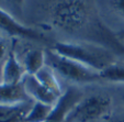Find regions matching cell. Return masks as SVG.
I'll return each mask as SVG.
<instances>
[{
  "label": "cell",
  "instance_id": "1",
  "mask_svg": "<svg viewBox=\"0 0 124 122\" xmlns=\"http://www.w3.org/2000/svg\"><path fill=\"white\" fill-rule=\"evenodd\" d=\"M58 54L71 58L80 64L101 73L116 63L114 52L105 45L88 41L57 42L53 49Z\"/></svg>",
  "mask_w": 124,
  "mask_h": 122
},
{
  "label": "cell",
  "instance_id": "2",
  "mask_svg": "<svg viewBox=\"0 0 124 122\" xmlns=\"http://www.w3.org/2000/svg\"><path fill=\"white\" fill-rule=\"evenodd\" d=\"M52 25L66 33L82 31L90 21V9L85 0H56L48 9Z\"/></svg>",
  "mask_w": 124,
  "mask_h": 122
},
{
  "label": "cell",
  "instance_id": "3",
  "mask_svg": "<svg viewBox=\"0 0 124 122\" xmlns=\"http://www.w3.org/2000/svg\"><path fill=\"white\" fill-rule=\"evenodd\" d=\"M46 65L62 78L74 84H92L101 80L100 73L71 58L58 54L54 49L45 51Z\"/></svg>",
  "mask_w": 124,
  "mask_h": 122
},
{
  "label": "cell",
  "instance_id": "4",
  "mask_svg": "<svg viewBox=\"0 0 124 122\" xmlns=\"http://www.w3.org/2000/svg\"><path fill=\"white\" fill-rule=\"evenodd\" d=\"M112 107L113 100L107 94H92L82 97L71 109L66 122H96L109 119Z\"/></svg>",
  "mask_w": 124,
  "mask_h": 122
},
{
  "label": "cell",
  "instance_id": "5",
  "mask_svg": "<svg viewBox=\"0 0 124 122\" xmlns=\"http://www.w3.org/2000/svg\"><path fill=\"white\" fill-rule=\"evenodd\" d=\"M0 30L10 36L28 39V40H42L43 34L38 30L26 26L19 22L9 12L0 8Z\"/></svg>",
  "mask_w": 124,
  "mask_h": 122
},
{
  "label": "cell",
  "instance_id": "6",
  "mask_svg": "<svg viewBox=\"0 0 124 122\" xmlns=\"http://www.w3.org/2000/svg\"><path fill=\"white\" fill-rule=\"evenodd\" d=\"M84 97L79 89L71 87L64 91L59 100L54 106L48 120L46 122H66L69 112L77 105V102Z\"/></svg>",
  "mask_w": 124,
  "mask_h": 122
},
{
  "label": "cell",
  "instance_id": "7",
  "mask_svg": "<svg viewBox=\"0 0 124 122\" xmlns=\"http://www.w3.org/2000/svg\"><path fill=\"white\" fill-rule=\"evenodd\" d=\"M22 84L24 86L28 96L31 98V100L43 102L49 105V106H55L61 97L55 95L53 91L47 89L44 85H42L34 75H29L26 74L24 76Z\"/></svg>",
  "mask_w": 124,
  "mask_h": 122
},
{
  "label": "cell",
  "instance_id": "8",
  "mask_svg": "<svg viewBox=\"0 0 124 122\" xmlns=\"http://www.w3.org/2000/svg\"><path fill=\"white\" fill-rule=\"evenodd\" d=\"M26 75L22 62L19 61L14 49H10L8 56L2 63L1 68V80L0 82L8 85H16L22 82Z\"/></svg>",
  "mask_w": 124,
  "mask_h": 122
},
{
  "label": "cell",
  "instance_id": "9",
  "mask_svg": "<svg viewBox=\"0 0 124 122\" xmlns=\"http://www.w3.org/2000/svg\"><path fill=\"white\" fill-rule=\"evenodd\" d=\"M31 98L28 96L22 82L16 85H8L0 82V105H20V103L29 102Z\"/></svg>",
  "mask_w": 124,
  "mask_h": 122
},
{
  "label": "cell",
  "instance_id": "10",
  "mask_svg": "<svg viewBox=\"0 0 124 122\" xmlns=\"http://www.w3.org/2000/svg\"><path fill=\"white\" fill-rule=\"evenodd\" d=\"M33 102L29 101L13 106L0 105V122H24Z\"/></svg>",
  "mask_w": 124,
  "mask_h": 122
},
{
  "label": "cell",
  "instance_id": "11",
  "mask_svg": "<svg viewBox=\"0 0 124 122\" xmlns=\"http://www.w3.org/2000/svg\"><path fill=\"white\" fill-rule=\"evenodd\" d=\"M25 73L29 75H35L40 69L46 65V54L41 49H32L26 52L22 61Z\"/></svg>",
  "mask_w": 124,
  "mask_h": 122
},
{
  "label": "cell",
  "instance_id": "12",
  "mask_svg": "<svg viewBox=\"0 0 124 122\" xmlns=\"http://www.w3.org/2000/svg\"><path fill=\"white\" fill-rule=\"evenodd\" d=\"M35 77L42 85H44L47 89H49L51 91H53L55 95H57L58 97H62V95L64 94L65 90L63 89L61 81H59L57 74L49 66L45 65L42 69L35 74Z\"/></svg>",
  "mask_w": 124,
  "mask_h": 122
},
{
  "label": "cell",
  "instance_id": "13",
  "mask_svg": "<svg viewBox=\"0 0 124 122\" xmlns=\"http://www.w3.org/2000/svg\"><path fill=\"white\" fill-rule=\"evenodd\" d=\"M53 109H54V106L34 101L26 114L24 122H46Z\"/></svg>",
  "mask_w": 124,
  "mask_h": 122
},
{
  "label": "cell",
  "instance_id": "14",
  "mask_svg": "<svg viewBox=\"0 0 124 122\" xmlns=\"http://www.w3.org/2000/svg\"><path fill=\"white\" fill-rule=\"evenodd\" d=\"M101 79L108 80L111 82H119L124 84V65L115 63L108 67L107 69L100 73Z\"/></svg>",
  "mask_w": 124,
  "mask_h": 122
},
{
  "label": "cell",
  "instance_id": "15",
  "mask_svg": "<svg viewBox=\"0 0 124 122\" xmlns=\"http://www.w3.org/2000/svg\"><path fill=\"white\" fill-rule=\"evenodd\" d=\"M110 7L117 16L124 19V0H110Z\"/></svg>",
  "mask_w": 124,
  "mask_h": 122
},
{
  "label": "cell",
  "instance_id": "16",
  "mask_svg": "<svg viewBox=\"0 0 124 122\" xmlns=\"http://www.w3.org/2000/svg\"><path fill=\"white\" fill-rule=\"evenodd\" d=\"M9 52L10 51H8L7 41L0 36V64L3 63V61H5L6 57H7L8 54H9Z\"/></svg>",
  "mask_w": 124,
  "mask_h": 122
},
{
  "label": "cell",
  "instance_id": "17",
  "mask_svg": "<svg viewBox=\"0 0 124 122\" xmlns=\"http://www.w3.org/2000/svg\"><path fill=\"white\" fill-rule=\"evenodd\" d=\"M11 5H13L14 7L19 8V9H21L22 7H23L24 2H25V0H8Z\"/></svg>",
  "mask_w": 124,
  "mask_h": 122
},
{
  "label": "cell",
  "instance_id": "18",
  "mask_svg": "<svg viewBox=\"0 0 124 122\" xmlns=\"http://www.w3.org/2000/svg\"><path fill=\"white\" fill-rule=\"evenodd\" d=\"M108 122H124V114L117 115V117H114L112 119H109Z\"/></svg>",
  "mask_w": 124,
  "mask_h": 122
},
{
  "label": "cell",
  "instance_id": "19",
  "mask_svg": "<svg viewBox=\"0 0 124 122\" xmlns=\"http://www.w3.org/2000/svg\"><path fill=\"white\" fill-rule=\"evenodd\" d=\"M119 38H123V39H124V31H123V32H121V33L119 34Z\"/></svg>",
  "mask_w": 124,
  "mask_h": 122
},
{
  "label": "cell",
  "instance_id": "20",
  "mask_svg": "<svg viewBox=\"0 0 124 122\" xmlns=\"http://www.w3.org/2000/svg\"><path fill=\"white\" fill-rule=\"evenodd\" d=\"M1 68H2V64H0V80H1Z\"/></svg>",
  "mask_w": 124,
  "mask_h": 122
},
{
  "label": "cell",
  "instance_id": "21",
  "mask_svg": "<svg viewBox=\"0 0 124 122\" xmlns=\"http://www.w3.org/2000/svg\"><path fill=\"white\" fill-rule=\"evenodd\" d=\"M122 99H123V101H124V94L122 95Z\"/></svg>",
  "mask_w": 124,
  "mask_h": 122
}]
</instances>
